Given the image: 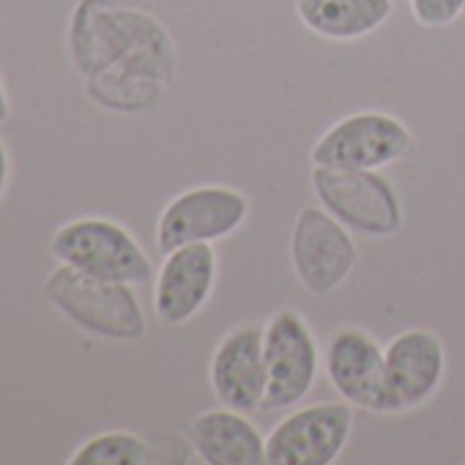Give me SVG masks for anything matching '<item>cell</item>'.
<instances>
[{"mask_svg":"<svg viewBox=\"0 0 465 465\" xmlns=\"http://www.w3.org/2000/svg\"><path fill=\"white\" fill-rule=\"evenodd\" d=\"M74 69L88 96L113 113L156 107L175 80L178 53L167 28L124 0H80L69 23Z\"/></svg>","mask_w":465,"mask_h":465,"instance_id":"cell-1","label":"cell"},{"mask_svg":"<svg viewBox=\"0 0 465 465\" xmlns=\"http://www.w3.org/2000/svg\"><path fill=\"white\" fill-rule=\"evenodd\" d=\"M50 252L64 266L99 280L143 285L153 277V263L145 250L124 224L113 219L85 216L66 222L55 230Z\"/></svg>","mask_w":465,"mask_h":465,"instance_id":"cell-4","label":"cell"},{"mask_svg":"<svg viewBox=\"0 0 465 465\" xmlns=\"http://www.w3.org/2000/svg\"><path fill=\"white\" fill-rule=\"evenodd\" d=\"M266 356V411H288L302 405L318 378V340L296 310H277L263 326Z\"/></svg>","mask_w":465,"mask_h":465,"instance_id":"cell-6","label":"cell"},{"mask_svg":"<svg viewBox=\"0 0 465 465\" xmlns=\"http://www.w3.org/2000/svg\"><path fill=\"white\" fill-rule=\"evenodd\" d=\"M318 203L356 236L389 239L402 230V197L381 170L312 167Z\"/></svg>","mask_w":465,"mask_h":465,"instance_id":"cell-3","label":"cell"},{"mask_svg":"<svg viewBox=\"0 0 465 465\" xmlns=\"http://www.w3.org/2000/svg\"><path fill=\"white\" fill-rule=\"evenodd\" d=\"M208 381L219 405L236 408L244 413L263 411V400H266L263 326L242 323L236 329H230L211 356Z\"/></svg>","mask_w":465,"mask_h":465,"instance_id":"cell-11","label":"cell"},{"mask_svg":"<svg viewBox=\"0 0 465 465\" xmlns=\"http://www.w3.org/2000/svg\"><path fill=\"white\" fill-rule=\"evenodd\" d=\"M386 381L397 411H413L427 405L446 372V348L430 329H408L397 334L386 348Z\"/></svg>","mask_w":465,"mask_h":465,"instance_id":"cell-13","label":"cell"},{"mask_svg":"<svg viewBox=\"0 0 465 465\" xmlns=\"http://www.w3.org/2000/svg\"><path fill=\"white\" fill-rule=\"evenodd\" d=\"M413 148V134L397 115L364 110L331 124L312 145L310 162L334 170H381L402 162Z\"/></svg>","mask_w":465,"mask_h":465,"instance_id":"cell-5","label":"cell"},{"mask_svg":"<svg viewBox=\"0 0 465 465\" xmlns=\"http://www.w3.org/2000/svg\"><path fill=\"white\" fill-rule=\"evenodd\" d=\"M219 258L213 244H186L164 252L153 285V312L164 326H183L200 315L216 288Z\"/></svg>","mask_w":465,"mask_h":465,"instance_id":"cell-12","label":"cell"},{"mask_svg":"<svg viewBox=\"0 0 465 465\" xmlns=\"http://www.w3.org/2000/svg\"><path fill=\"white\" fill-rule=\"evenodd\" d=\"M408 4L421 28H446L465 12V0H408Z\"/></svg>","mask_w":465,"mask_h":465,"instance_id":"cell-17","label":"cell"},{"mask_svg":"<svg viewBox=\"0 0 465 465\" xmlns=\"http://www.w3.org/2000/svg\"><path fill=\"white\" fill-rule=\"evenodd\" d=\"M326 375L337 394L353 408L397 413L386 381V353L361 329H340L326 348Z\"/></svg>","mask_w":465,"mask_h":465,"instance_id":"cell-10","label":"cell"},{"mask_svg":"<svg viewBox=\"0 0 465 465\" xmlns=\"http://www.w3.org/2000/svg\"><path fill=\"white\" fill-rule=\"evenodd\" d=\"M9 113H12V107H9V96H6L4 83H0V124H6V121H9Z\"/></svg>","mask_w":465,"mask_h":465,"instance_id":"cell-19","label":"cell"},{"mask_svg":"<svg viewBox=\"0 0 465 465\" xmlns=\"http://www.w3.org/2000/svg\"><path fill=\"white\" fill-rule=\"evenodd\" d=\"M47 302L74 326L118 342L145 337V312L126 282L88 277L72 266H58L45 282Z\"/></svg>","mask_w":465,"mask_h":465,"instance_id":"cell-2","label":"cell"},{"mask_svg":"<svg viewBox=\"0 0 465 465\" xmlns=\"http://www.w3.org/2000/svg\"><path fill=\"white\" fill-rule=\"evenodd\" d=\"M6 181H9V151H6L4 140H0V194L6 189Z\"/></svg>","mask_w":465,"mask_h":465,"instance_id":"cell-18","label":"cell"},{"mask_svg":"<svg viewBox=\"0 0 465 465\" xmlns=\"http://www.w3.org/2000/svg\"><path fill=\"white\" fill-rule=\"evenodd\" d=\"M356 424L351 402H315L291 411L266 435L269 465H331L345 451Z\"/></svg>","mask_w":465,"mask_h":465,"instance_id":"cell-9","label":"cell"},{"mask_svg":"<svg viewBox=\"0 0 465 465\" xmlns=\"http://www.w3.org/2000/svg\"><path fill=\"white\" fill-rule=\"evenodd\" d=\"M391 12V0H296L299 23L326 42L367 39L389 23Z\"/></svg>","mask_w":465,"mask_h":465,"instance_id":"cell-15","label":"cell"},{"mask_svg":"<svg viewBox=\"0 0 465 465\" xmlns=\"http://www.w3.org/2000/svg\"><path fill=\"white\" fill-rule=\"evenodd\" d=\"M189 440L197 457L208 465H263L266 438L236 408L203 411L189 424Z\"/></svg>","mask_w":465,"mask_h":465,"instance_id":"cell-14","label":"cell"},{"mask_svg":"<svg viewBox=\"0 0 465 465\" xmlns=\"http://www.w3.org/2000/svg\"><path fill=\"white\" fill-rule=\"evenodd\" d=\"M288 252L293 274L312 296L334 293L359 261L351 230L323 205H307L296 213Z\"/></svg>","mask_w":465,"mask_h":465,"instance_id":"cell-7","label":"cell"},{"mask_svg":"<svg viewBox=\"0 0 465 465\" xmlns=\"http://www.w3.org/2000/svg\"><path fill=\"white\" fill-rule=\"evenodd\" d=\"M250 216V200L232 186H194L175 194L156 222V247L173 252L186 244H213L232 236Z\"/></svg>","mask_w":465,"mask_h":465,"instance_id":"cell-8","label":"cell"},{"mask_svg":"<svg viewBox=\"0 0 465 465\" xmlns=\"http://www.w3.org/2000/svg\"><path fill=\"white\" fill-rule=\"evenodd\" d=\"M151 457V443L134 432H102L88 438L72 457V465H143Z\"/></svg>","mask_w":465,"mask_h":465,"instance_id":"cell-16","label":"cell"}]
</instances>
